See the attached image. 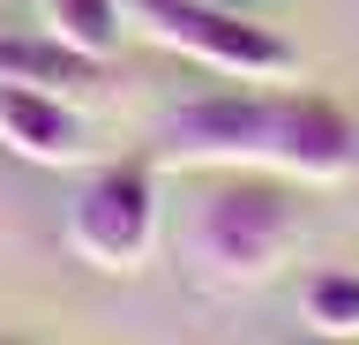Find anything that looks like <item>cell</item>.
<instances>
[{
    "label": "cell",
    "mask_w": 359,
    "mask_h": 345,
    "mask_svg": "<svg viewBox=\"0 0 359 345\" xmlns=\"http://www.w3.org/2000/svg\"><path fill=\"white\" fill-rule=\"evenodd\" d=\"M180 165H255L285 181H344L359 165V128L314 91H210L165 120Z\"/></svg>",
    "instance_id": "6da1fadb"
},
{
    "label": "cell",
    "mask_w": 359,
    "mask_h": 345,
    "mask_svg": "<svg viewBox=\"0 0 359 345\" xmlns=\"http://www.w3.org/2000/svg\"><path fill=\"white\" fill-rule=\"evenodd\" d=\"M292 240H299V195H292L285 173L224 165L187 210V263L210 285H262V278H277Z\"/></svg>",
    "instance_id": "7a4b0ae2"
},
{
    "label": "cell",
    "mask_w": 359,
    "mask_h": 345,
    "mask_svg": "<svg viewBox=\"0 0 359 345\" xmlns=\"http://www.w3.org/2000/svg\"><path fill=\"white\" fill-rule=\"evenodd\" d=\"M128 8L135 30H150L157 46L187 53L202 68L217 75H292V46L277 38L269 23L240 15V8H224V0H120Z\"/></svg>",
    "instance_id": "3957f363"
},
{
    "label": "cell",
    "mask_w": 359,
    "mask_h": 345,
    "mask_svg": "<svg viewBox=\"0 0 359 345\" xmlns=\"http://www.w3.org/2000/svg\"><path fill=\"white\" fill-rule=\"evenodd\" d=\"M157 240V173L150 158H112L97 165L75 203H67V248L83 255L90 271H142V255Z\"/></svg>",
    "instance_id": "277c9868"
},
{
    "label": "cell",
    "mask_w": 359,
    "mask_h": 345,
    "mask_svg": "<svg viewBox=\"0 0 359 345\" xmlns=\"http://www.w3.org/2000/svg\"><path fill=\"white\" fill-rule=\"evenodd\" d=\"M0 143L22 165H83L90 158V120L60 91H30L0 75Z\"/></svg>",
    "instance_id": "5b68a950"
},
{
    "label": "cell",
    "mask_w": 359,
    "mask_h": 345,
    "mask_svg": "<svg viewBox=\"0 0 359 345\" xmlns=\"http://www.w3.org/2000/svg\"><path fill=\"white\" fill-rule=\"evenodd\" d=\"M0 75L8 83H30V91H97L105 83V60H90V53L60 46L53 30H38V38H15V30H0Z\"/></svg>",
    "instance_id": "8992f818"
},
{
    "label": "cell",
    "mask_w": 359,
    "mask_h": 345,
    "mask_svg": "<svg viewBox=\"0 0 359 345\" xmlns=\"http://www.w3.org/2000/svg\"><path fill=\"white\" fill-rule=\"evenodd\" d=\"M45 30L60 46L90 53V60H112L120 38H128V8L120 0H45Z\"/></svg>",
    "instance_id": "52a82bcc"
},
{
    "label": "cell",
    "mask_w": 359,
    "mask_h": 345,
    "mask_svg": "<svg viewBox=\"0 0 359 345\" xmlns=\"http://www.w3.org/2000/svg\"><path fill=\"white\" fill-rule=\"evenodd\" d=\"M299 315L322 338H359V271H314L299 285Z\"/></svg>",
    "instance_id": "ba28073f"
},
{
    "label": "cell",
    "mask_w": 359,
    "mask_h": 345,
    "mask_svg": "<svg viewBox=\"0 0 359 345\" xmlns=\"http://www.w3.org/2000/svg\"><path fill=\"white\" fill-rule=\"evenodd\" d=\"M285 345H359V338H322V330H299V338H285Z\"/></svg>",
    "instance_id": "9c48e42d"
},
{
    "label": "cell",
    "mask_w": 359,
    "mask_h": 345,
    "mask_svg": "<svg viewBox=\"0 0 359 345\" xmlns=\"http://www.w3.org/2000/svg\"><path fill=\"white\" fill-rule=\"evenodd\" d=\"M0 345H8V338H0Z\"/></svg>",
    "instance_id": "30bf717a"
}]
</instances>
